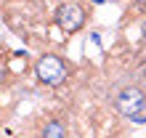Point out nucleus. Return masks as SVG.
Returning a JSON list of instances; mask_svg holds the SVG:
<instances>
[{"label":"nucleus","instance_id":"1","mask_svg":"<svg viewBox=\"0 0 146 138\" xmlns=\"http://www.w3.org/2000/svg\"><path fill=\"white\" fill-rule=\"evenodd\" d=\"M35 74H37V80L40 82H45V85H61L66 80V66L64 61L58 56H42L37 66H35Z\"/></svg>","mask_w":146,"mask_h":138},{"label":"nucleus","instance_id":"2","mask_svg":"<svg viewBox=\"0 0 146 138\" xmlns=\"http://www.w3.org/2000/svg\"><path fill=\"white\" fill-rule=\"evenodd\" d=\"M114 106H117L119 114H125V117H138L143 111V106H146V96L138 88H125L122 93H117Z\"/></svg>","mask_w":146,"mask_h":138},{"label":"nucleus","instance_id":"3","mask_svg":"<svg viewBox=\"0 0 146 138\" xmlns=\"http://www.w3.org/2000/svg\"><path fill=\"white\" fill-rule=\"evenodd\" d=\"M56 24L61 29L66 32H77L85 24V13H82V8L80 5H74V3H64V5H58V11H56Z\"/></svg>","mask_w":146,"mask_h":138},{"label":"nucleus","instance_id":"4","mask_svg":"<svg viewBox=\"0 0 146 138\" xmlns=\"http://www.w3.org/2000/svg\"><path fill=\"white\" fill-rule=\"evenodd\" d=\"M42 138H64V125L58 119H50V122L42 127Z\"/></svg>","mask_w":146,"mask_h":138},{"label":"nucleus","instance_id":"5","mask_svg":"<svg viewBox=\"0 0 146 138\" xmlns=\"http://www.w3.org/2000/svg\"><path fill=\"white\" fill-rule=\"evenodd\" d=\"M3 74H5V69H3V64H0V80H3Z\"/></svg>","mask_w":146,"mask_h":138},{"label":"nucleus","instance_id":"6","mask_svg":"<svg viewBox=\"0 0 146 138\" xmlns=\"http://www.w3.org/2000/svg\"><path fill=\"white\" fill-rule=\"evenodd\" d=\"M143 37H146V21H143Z\"/></svg>","mask_w":146,"mask_h":138}]
</instances>
